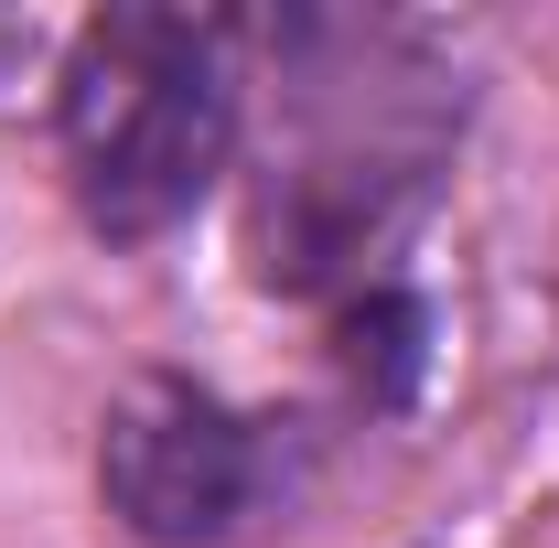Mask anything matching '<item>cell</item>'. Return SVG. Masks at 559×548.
<instances>
[{
	"label": "cell",
	"mask_w": 559,
	"mask_h": 548,
	"mask_svg": "<svg viewBox=\"0 0 559 548\" xmlns=\"http://www.w3.org/2000/svg\"><path fill=\"white\" fill-rule=\"evenodd\" d=\"M66 183L97 237H162L226 162L237 75L226 33L194 11H97L66 55Z\"/></svg>",
	"instance_id": "6da1fadb"
},
{
	"label": "cell",
	"mask_w": 559,
	"mask_h": 548,
	"mask_svg": "<svg viewBox=\"0 0 559 548\" xmlns=\"http://www.w3.org/2000/svg\"><path fill=\"white\" fill-rule=\"evenodd\" d=\"M97 484L119 505V527L151 548H215L248 505H259V441L248 419L205 398L194 377H140L108 409L97 441Z\"/></svg>",
	"instance_id": "7a4b0ae2"
},
{
	"label": "cell",
	"mask_w": 559,
	"mask_h": 548,
	"mask_svg": "<svg viewBox=\"0 0 559 548\" xmlns=\"http://www.w3.org/2000/svg\"><path fill=\"white\" fill-rule=\"evenodd\" d=\"M345 366H355V377L377 366V388L399 398V388H409V366H419V301H388V290H377V301L345 323Z\"/></svg>",
	"instance_id": "3957f363"
}]
</instances>
